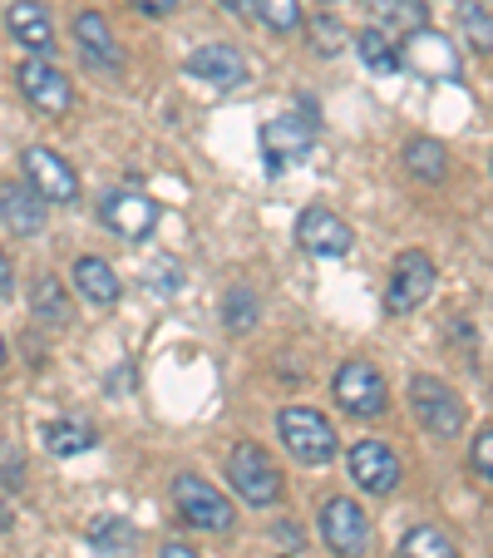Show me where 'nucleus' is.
<instances>
[{
	"label": "nucleus",
	"instance_id": "dca6fc26",
	"mask_svg": "<svg viewBox=\"0 0 493 558\" xmlns=\"http://www.w3.org/2000/svg\"><path fill=\"white\" fill-rule=\"evenodd\" d=\"M188 74L212 89H237V85H247V60H242V50L212 40L188 54Z\"/></svg>",
	"mask_w": 493,
	"mask_h": 558
},
{
	"label": "nucleus",
	"instance_id": "f3484780",
	"mask_svg": "<svg viewBox=\"0 0 493 558\" xmlns=\"http://www.w3.org/2000/svg\"><path fill=\"white\" fill-rule=\"evenodd\" d=\"M45 208H50V203H45L30 183H0V222H5L15 238H40Z\"/></svg>",
	"mask_w": 493,
	"mask_h": 558
},
{
	"label": "nucleus",
	"instance_id": "ddd939ff",
	"mask_svg": "<svg viewBox=\"0 0 493 558\" xmlns=\"http://www.w3.org/2000/svg\"><path fill=\"white\" fill-rule=\"evenodd\" d=\"M350 243H356V232H350L346 218H336L331 208H306L301 218H296V247L311 257H325V263H336V257L350 253Z\"/></svg>",
	"mask_w": 493,
	"mask_h": 558
},
{
	"label": "nucleus",
	"instance_id": "bb28decb",
	"mask_svg": "<svg viewBox=\"0 0 493 558\" xmlns=\"http://www.w3.org/2000/svg\"><path fill=\"white\" fill-rule=\"evenodd\" d=\"M399 558H459V548L449 544V534H444V529L420 524V529H409V534H405Z\"/></svg>",
	"mask_w": 493,
	"mask_h": 558
},
{
	"label": "nucleus",
	"instance_id": "b1692460",
	"mask_svg": "<svg viewBox=\"0 0 493 558\" xmlns=\"http://www.w3.org/2000/svg\"><path fill=\"white\" fill-rule=\"evenodd\" d=\"M95 440H99V435L89 430L85 421H50V425H45V450L60 454V460L95 450Z\"/></svg>",
	"mask_w": 493,
	"mask_h": 558
},
{
	"label": "nucleus",
	"instance_id": "393cba45",
	"mask_svg": "<svg viewBox=\"0 0 493 558\" xmlns=\"http://www.w3.org/2000/svg\"><path fill=\"white\" fill-rule=\"evenodd\" d=\"M370 11L380 15L385 25H395V31H430V5L424 0H370Z\"/></svg>",
	"mask_w": 493,
	"mask_h": 558
},
{
	"label": "nucleus",
	"instance_id": "aec40b11",
	"mask_svg": "<svg viewBox=\"0 0 493 558\" xmlns=\"http://www.w3.org/2000/svg\"><path fill=\"white\" fill-rule=\"evenodd\" d=\"M356 54L366 60V70L380 74V80H395V74L405 70V50H399V45L390 40V31H380V25H370V31L356 35Z\"/></svg>",
	"mask_w": 493,
	"mask_h": 558
},
{
	"label": "nucleus",
	"instance_id": "cd10ccee",
	"mask_svg": "<svg viewBox=\"0 0 493 558\" xmlns=\"http://www.w3.org/2000/svg\"><path fill=\"white\" fill-rule=\"evenodd\" d=\"M257 296L247 292V287H232L227 296H222V327L232 331V337H242V331H252L257 327Z\"/></svg>",
	"mask_w": 493,
	"mask_h": 558
},
{
	"label": "nucleus",
	"instance_id": "412c9836",
	"mask_svg": "<svg viewBox=\"0 0 493 558\" xmlns=\"http://www.w3.org/2000/svg\"><path fill=\"white\" fill-rule=\"evenodd\" d=\"M405 169H409V179H420V183H444L449 179V148L440 138H409Z\"/></svg>",
	"mask_w": 493,
	"mask_h": 558
},
{
	"label": "nucleus",
	"instance_id": "20e7f679",
	"mask_svg": "<svg viewBox=\"0 0 493 558\" xmlns=\"http://www.w3.org/2000/svg\"><path fill=\"white\" fill-rule=\"evenodd\" d=\"M276 435H282V445L301 464L336 460V430H331V421H325L321 411H311V405H282V411H276Z\"/></svg>",
	"mask_w": 493,
	"mask_h": 558
},
{
	"label": "nucleus",
	"instance_id": "39448f33",
	"mask_svg": "<svg viewBox=\"0 0 493 558\" xmlns=\"http://www.w3.org/2000/svg\"><path fill=\"white\" fill-rule=\"evenodd\" d=\"M331 396H336V405L346 415H356V421H380V415L390 411L385 376H380L370 361H360V356H350L346 366L336 371V380H331Z\"/></svg>",
	"mask_w": 493,
	"mask_h": 558
},
{
	"label": "nucleus",
	"instance_id": "6ab92c4d",
	"mask_svg": "<svg viewBox=\"0 0 493 558\" xmlns=\"http://www.w3.org/2000/svg\"><path fill=\"white\" fill-rule=\"evenodd\" d=\"M74 292L85 296L89 306L109 312V306L119 302V277H114V267H109L104 257H79V263H74Z\"/></svg>",
	"mask_w": 493,
	"mask_h": 558
},
{
	"label": "nucleus",
	"instance_id": "c9c22d12",
	"mask_svg": "<svg viewBox=\"0 0 493 558\" xmlns=\"http://www.w3.org/2000/svg\"><path fill=\"white\" fill-rule=\"evenodd\" d=\"M158 558H198V554H193V548H183V544H169V548H163V554H158Z\"/></svg>",
	"mask_w": 493,
	"mask_h": 558
},
{
	"label": "nucleus",
	"instance_id": "f03ea898",
	"mask_svg": "<svg viewBox=\"0 0 493 558\" xmlns=\"http://www.w3.org/2000/svg\"><path fill=\"white\" fill-rule=\"evenodd\" d=\"M173 505H178V519L198 534H232L237 524V509L222 495L218 485H208L202 474H178L173 480Z\"/></svg>",
	"mask_w": 493,
	"mask_h": 558
},
{
	"label": "nucleus",
	"instance_id": "6e6552de",
	"mask_svg": "<svg viewBox=\"0 0 493 558\" xmlns=\"http://www.w3.org/2000/svg\"><path fill=\"white\" fill-rule=\"evenodd\" d=\"M99 222L124 243H144L148 232L158 228V203L138 189H114L99 198Z\"/></svg>",
	"mask_w": 493,
	"mask_h": 558
},
{
	"label": "nucleus",
	"instance_id": "1a4fd4ad",
	"mask_svg": "<svg viewBox=\"0 0 493 558\" xmlns=\"http://www.w3.org/2000/svg\"><path fill=\"white\" fill-rule=\"evenodd\" d=\"M346 470H350V480H356V489L385 499V495H395V489H399L405 464H399V454L390 450L385 440H360V445H350Z\"/></svg>",
	"mask_w": 493,
	"mask_h": 558
},
{
	"label": "nucleus",
	"instance_id": "423d86ee",
	"mask_svg": "<svg viewBox=\"0 0 493 558\" xmlns=\"http://www.w3.org/2000/svg\"><path fill=\"white\" fill-rule=\"evenodd\" d=\"M316 529H321V544L331 548L336 558H366V548H370V519H366V509L356 505V499H346V495H331L321 505V514H316Z\"/></svg>",
	"mask_w": 493,
	"mask_h": 558
},
{
	"label": "nucleus",
	"instance_id": "9b49d317",
	"mask_svg": "<svg viewBox=\"0 0 493 558\" xmlns=\"http://www.w3.org/2000/svg\"><path fill=\"white\" fill-rule=\"evenodd\" d=\"M15 85H21V95L30 99L40 114H70V105H74V89H70V80H64V70L60 64H50L45 54L21 60Z\"/></svg>",
	"mask_w": 493,
	"mask_h": 558
},
{
	"label": "nucleus",
	"instance_id": "5701e85b",
	"mask_svg": "<svg viewBox=\"0 0 493 558\" xmlns=\"http://www.w3.org/2000/svg\"><path fill=\"white\" fill-rule=\"evenodd\" d=\"M415 35H420V40L409 45V64L434 74V80H454V74H459V60L440 45V35H430V31H415Z\"/></svg>",
	"mask_w": 493,
	"mask_h": 558
},
{
	"label": "nucleus",
	"instance_id": "58836bf2",
	"mask_svg": "<svg viewBox=\"0 0 493 558\" xmlns=\"http://www.w3.org/2000/svg\"><path fill=\"white\" fill-rule=\"evenodd\" d=\"M489 169H493V158H489Z\"/></svg>",
	"mask_w": 493,
	"mask_h": 558
},
{
	"label": "nucleus",
	"instance_id": "a211bd4d",
	"mask_svg": "<svg viewBox=\"0 0 493 558\" xmlns=\"http://www.w3.org/2000/svg\"><path fill=\"white\" fill-rule=\"evenodd\" d=\"M95 558H134L138 554V529L128 524L124 514H99L95 524L85 529Z\"/></svg>",
	"mask_w": 493,
	"mask_h": 558
},
{
	"label": "nucleus",
	"instance_id": "a878e982",
	"mask_svg": "<svg viewBox=\"0 0 493 558\" xmlns=\"http://www.w3.org/2000/svg\"><path fill=\"white\" fill-rule=\"evenodd\" d=\"M459 31L479 54H493V11L483 0H459Z\"/></svg>",
	"mask_w": 493,
	"mask_h": 558
},
{
	"label": "nucleus",
	"instance_id": "f704fd0d",
	"mask_svg": "<svg viewBox=\"0 0 493 558\" xmlns=\"http://www.w3.org/2000/svg\"><path fill=\"white\" fill-rule=\"evenodd\" d=\"M218 5H222V11H227V15H247V11H252V5H257V0H218Z\"/></svg>",
	"mask_w": 493,
	"mask_h": 558
},
{
	"label": "nucleus",
	"instance_id": "2f4dec72",
	"mask_svg": "<svg viewBox=\"0 0 493 558\" xmlns=\"http://www.w3.org/2000/svg\"><path fill=\"white\" fill-rule=\"evenodd\" d=\"M0 480H5L11 489L25 485V460H21V450H11L5 440H0Z\"/></svg>",
	"mask_w": 493,
	"mask_h": 558
},
{
	"label": "nucleus",
	"instance_id": "9d476101",
	"mask_svg": "<svg viewBox=\"0 0 493 558\" xmlns=\"http://www.w3.org/2000/svg\"><path fill=\"white\" fill-rule=\"evenodd\" d=\"M21 163H25V183H30L45 203H60V208L79 203V173H74L70 163L54 154V148H45V144L25 148Z\"/></svg>",
	"mask_w": 493,
	"mask_h": 558
},
{
	"label": "nucleus",
	"instance_id": "7ed1b4c3",
	"mask_svg": "<svg viewBox=\"0 0 493 558\" xmlns=\"http://www.w3.org/2000/svg\"><path fill=\"white\" fill-rule=\"evenodd\" d=\"M405 396H409L415 421H420L434 440H454V435L464 430V401H459V390H454L449 380H440V376H409Z\"/></svg>",
	"mask_w": 493,
	"mask_h": 558
},
{
	"label": "nucleus",
	"instance_id": "473e14b6",
	"mask_svg": "<svg viewBox=\"0 0 493 558\" xmlns=\"http://www.w3.org/2000/svg\"><path fill=\"white\" fill-rule=\"evenodd\" d=\"M134 5H138L144 15H173V11L183 5V0H134Z\"/></svg>",
	"mask_w": 493,
	"mask_h": 558
},
{
	"label": "nucleus",
	"instance_id": "7c9ffc66",
	"mask_svg": "<svg viewBox=\"0 0 493 558\" xmlns=\"http://www.w3.org/2000/svg\"><path fill=\"white\" fill-rule=\"evenodd\" d=\"M469 464H473V474L493 480V425H483V430L473 435V445H469Z\"/></svg>",
	"mask_w": 493,
	"mask_h": 558
},
{
	"label": "nucleus",
	"instance_id": "e433bc0d",
	"mask_svg": "<svg viewBox=\"0 0 493 558\" xmlns=\"http://www.w3.org/2000/svg\"><path fill=\"white\" fill-rule=\"evenodd\" d=\"M0 366H5V341H0Z\"/></svg>",
	"mask_w": 493,
	"mask_h": 558
},
{
	"label": "nucleus",
	"instance_id": "0eeeda50",
	"mask_svg": "<svg viewBox=\"0 0 493 558\" xmlns=\"http://www.w3.org/2000/svg\"><path fill=\"white\" fill-rule=\"evenodd\" d=\"M434 263L430 253H420V247H409V253L395 257V267H390V282H385V312L390 316H409L420 312L424 302H430L434 292Z\"/></svg>",
	"mask_w": 493,
	"mask_h": 558
},
{
	"label": "nucleus",
	"instance_id": "4be33fe9",
	"mask_svg": "<svg viewBox=\"0 0 493 558\" xmlns=\"http://www.w3.org/2000/svg\"><path fill=\"white\" fill-rule=\"evenodd\" d=\"M30 312L40 316L45 327H64V322H70V296H64V287L54 272H40L30 282Z\"/></svg>",
	"mask_w": 493,
	"mask_h": 558
},
{
	"label": "nucleus",
	"instance_id": "f257e3e1",
	"mask_svg": "<svg viewBox=\"0 0 493 558\" xmlns=\"http://www.w3.org/2000/svg\"><path fill=\"white\" fill-rule=\"evenodd\" d=\"M227 485L237 489L242 505L272 509L276 499H282L286 480H282V464H276L262 445L242 440V445H232V454H227Z\"/></svg>",
	"mask_w": 493,
	"mask_h": 558
},
{
	"label": "nucleus",
	"instance_id": "c756f323",
	"mask_svg": "<svg viewBox=\"0 0 493 558\" xmlns=\"http://www.w3.org/2000/svg\"><path fill=\"white\" fill-rule=\"evenodd\" d=\"M306 31H311L316 54H341V50H346V25L331 21V15H316V21L306 25Z\"/></svg>",
	"mask_w": 493,
	"mask_h": 558
},
{
	"label": "nucleus",
	"instance_id": "72a5a7b5",
	"mask_svg": "<svg viewBox=\"0 0 493 558\" xmlns=\"http://www.w3.org/2000/svg\"><path fill=\"white\" fill-rule=\"evenodd\" d=\"M11 287H15V267H11V257L0 253V296H11Z\"/></svg>",
	"mask_w": 493,
	"mask_h": 558
},
{
	"label": "nucleus",
	"instance_id": "2eb2a0df",
	"mask_svg": "<svg viewBox=\"0 0 493 558\" xmlns=\"http://www.w3.org/2000/svg\"><path fill=\"white\" fill-rule=\"evenodd\" d=\"M5 31H11V40L21 45V50L45 54V60H50L54 45H60L54 40V21L40 0H11V5H5Z\"/></svg>",
	"mask_w": 493,
	"mask_h": 558
},
{
	"label": "nucleus",
	"instance_id": "4c0bfd02",
	"mask_svg": "<svg viewBox=\"0 0 493 558\" xmlns=\"http://www.w3.org/2000/svg\"><path fill=\"white\" fill-rule=\"evenodd\" d=\"M489 401H493V386H489Z\"/></svg>",
	"mask_w": 493,
	"mask_h": 558
},
{
	"label": "nucleus",
	"instance_id": "f8f14e48",
	"mask_svg": "<svg viewBox=\"0 0 493 558\" xmlns=\"http://www.w3.org/2000/svg\"><path fill=\"white\" fill-rule=\"evenodd\" d=\"M316 144V119L306 114H276L262 124V154H267V169L282 173L286 163H301Z\"/></svg>",
	"mask_w": 493,
	"mask_h": 558
},
{
	"label": "nucleus",
	"instance_id": "c85d7f7f",
	"mask_svg": "<svg viewBox=\"0 0 493 558\" xmlns=\"http://www.w3.org/2000/svg\"><path fill=\"white\" fill-rule=\"evenodd\" d=\"M257 15H262L267 31H276V35H292L306 25L301 0H257Z\"/></svg>",
	"mask_w": 493,
	"mask_h": 558
},
{
	"label": "nucleus",
	"instance_id": "4468645a",
	"mask_svg": "<svg viewBox=\"0 0 493 558\" xmlns=\"http://www.w3.org/2000/svg\"><path fill=\"white\" fill-rule=\"evenodd\" d=\"M74 45H79V54H85L89 70L109 74V80L124 74V50H119V40H114V25H109L99 11L74 15Z\"/></svg>",
	"mask_w": 493,
	"mask_h": 558
}]
</instances>
